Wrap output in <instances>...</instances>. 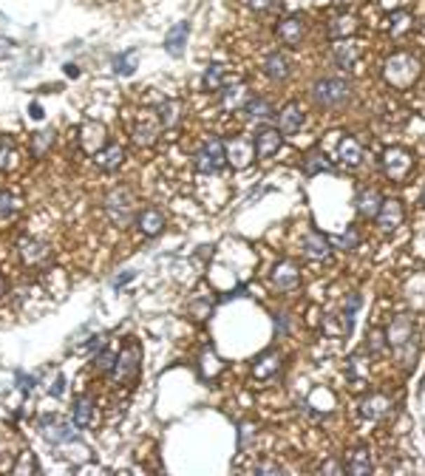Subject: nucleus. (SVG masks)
I'll list each match as a JSON object with an SVG mask.
<instances>
[{
	"label": "nucleus",
	"instance_id": "f257e3e1",
	"mask_svg": "<svg viewBox=\"0 0 425 476\" xmlns=\"http://www.w3.org/2000/svg\"><path fill=\"white\" fill-rule=\"evenodd\" d=\"M386 340L389 346L400 355L403 366L411 369L417 352H419V344H417V326H414V318L411 315H394L386 326Z\"/></svg>",
	"mask_w": 425,
	"mask_h": 476
},
{
	"label": "nucleus",
	"instance_id": "f03ea898",
	"mask_svg": "<svg viewBox=\"0 0 425 476\" xmlns=\"http://www.w3.org/2000/svg\"><path fill=\"white\" fill-rule=\"evenodd\" d=\"M383 77L391 88H411L419 77V60L408 51H397L394 57L386 60L383 65Z\"/></svg>",
	"mask_w": 425,
	"mask_h": 476
},
{
	"label": "nucleus",
	"instance_id": "7ed1b4c3",
	"mask_svg": "<svg viewBox=\"0 0 425 476\" xmlns=\"http://www.w3.org/2000/svg\"><path fill=\"white\" fill-rule=\"evenodd\" d=\"M139 366H142V346L136 340H128L122 346V352L116 355V363L111 369V380L114 386H133L139 377Z\"/></svg>",
	"mask_w": 425,
	"mask_h": 476
},
{
	"label": "nucleus",
	"instance_id": "20e7f679",
	"mask_svg": "<svg viewBox=\"0 0 425 476\" xmlns=\"http://www.w3.org/2000/svg\"><path fill=\"white\" fill-rule=\"evenodd\" d=\"M133 208H136V198L128 187H114L105 196V216L111 219L114 227L125 230L133 222Z\"/></svg>",
	"mask_w": 425,
	"mask_h": 476
},
{
	"label": "nucleus",
	"instance_id": "39448f33",
	"mask_svg": "<svg viewBox=\"0 0 425 476\" xmlns=\"http://www.w3.org/2000/svg\"><path fill=\"white\" fill-rule=\"evenodd\" d=\"M349 97H351V86L343 77H323L312 86V100L321 108H340L343 102H349Z\"/></svg>",
	"mask_w": 425,
	"mask_h": 476
},
{
	"label": "nucleus",
	"instance_id": "423d86ee",
	"mask_svg": "<svg viewBox=\"0 0 425 476\" xmlns=\"http://www.w3.org/2000/svg\"><path fill=\"white\" fill-rule=\"evenodd\" d=\"M196 170L198 173H219L227 165V148L222 140H207L198 151H196Z\"/></svg>",
	"mask_w": 425,
	"mask_h": 476
},
{
	"label": "nucleus",
	"instance_id": "0eeeda50",
	"mask_svg": "<svg viewBox=\"0 0 425 476\" xmlns=\"http://www.w3.org/2000/svg\"><path fill=\"white\" fill-rule=\"evenodd\" d=\"M380 165H383V173H386L391 182H403V179H408L411 170H414V156H411L405 148H389V151L383 154Z\"/></svg>",
	"mask_w": 425,
	"mask_h": 476
},
{
	"label": "nucleus",
	"instance_id": "6e6552de",
	"mask_svg": "<svg viewBox=\"0 0 425 476\" xmlns=\"http://www.w3.org/2000/svg\"><path fill=\"white\" fill-rule=\"evenodd\" d=\"M375 222H377V227H380L383 233H394L397 227H403V222H405V208H403V201H400V198H383V204H380V210H377Z\"/></svg>",
	"mask_w": 425,
	"mask_h": 476
},
{
	"label": "nucleus",
	"instance_id": "1a4fd4ad",
	"mask_svg": "<svg viewBox=\"0 0 425 476\" xmlns=\"http://www.w3.org/2000/svg\"><path fill=\"white\" fill-rule=\"evenodd\" d=\"M224 148H227V162H230L233 168H238V170L250 168L252 159H255V142H252V140H244V136H236V140L224 142Z\"/></svg>",
	"mask_w": 425,
	"mask_h": 476
},
{
	"label": "nucleus",
	"instance_id": "9d476101",
	"mask_svg": "<svg viewBox=\"0 0 425 476\" xmlns=\"http://www.w3.org/2000/svg\"><path fill=\"white\" fill-rule=\"evenodd\" d=\"M252 142H255V159H272L283 145V133L278 128H261Z\"/></svg>",
	"mask_w": 425,
	"mask_h": 476
},
{
	"label": "nucleus",
	"instance_id": "9b49d317",
	"mask_svg": "<svg viewBox=\"0 0 425 476\" xmlns=\"http://www.w3.org/2000/svg\"><path fill=\"white\" fill-rule=\"evenodd\" d=\"M278 130L283 133V136H292V133H298L301 128H304V122H306V116H304V108H301V102H287L278 114Z\"/></svg>",
	"mask_w": 425,
	"mask_h": 476
},
{
	"label": "nucleus",
	"instance_id": "f8f14e48",
	"mask_svg": "<svg viewBox=\"0 0 425 476\" xmlns=\"http://www.w3.org/2000/svg\"><path fill=\"white\" fill-rule=\"evenodd\" d=\"M264 74L272 80V83H287L292 77V60L283 54V51H272L267 60H264Z\"/></svg>",
	"mask_w": 425,
	"mask_h": 476
},
{
	"label": "nucleus",
	"instance_id": "ddd939ff",
	"mask_svg": "<svg viewBox=\"0 0 425 476\" xmlns=\"http://www.w3.org/2000/svg\"><path fill=\"white\" fill-rule=\"evenodd\" d=\"M74 428H77L74 423H62V420H57V417H43V437H46L51 445L71 442V440L77 437Z\"/></svg>",
	"mask_w": 425,
	"mask_h": 476
},
{
	"label": "nucleus",
	"instance_id": "4468645a",
	"mask_svg": "<svg viewBox=\"0 0 425 476\" xmlns=\"http://www.w3.org/2000/svg\"><path fill=\"white\" fill-rule=\"evenodd\" d=\"M136 227L145 238H154L168 227V219H165V213L159 208H145V210H139V216H136Z\"/></svg>",
	"mask_w": 425,
	"mask_h": 476
},
{
	"label": "nucleus",
	"instance_id": "2eb2a0df",
	"mask_svg": "<svg viewBox=\"0 0 425 476\" xmlns=\"http://www.w3.org/2000/svg\"><path fill=\"white\" fill-rule=\"evenodd\" d=\"M298 281H301V272H298V266H295L292 261H281V264L275 266V272H272V284H275V290H281V292L295 290Z\"/></svg>",
	"mask_w": 425,
	"mask_h": 476
},
{
	"label": "nucleus",
	"instance_id": "dca6fc26",
	"mask_svg": "<svg viewBox=\"0 0 425 476\" xmlns=\"http://www.w3.org/2000/svg\"><path fill=\"white\" fill-rule=\"evenodd\" d=\"M275 32H278V37H281L283 46H301L304 37H306V23H304L301 18H287V20L278 23Z\"/></svg>",
	"mask_w": 425,
	"mask_h": 476
},
{
	"label": "nucleus",
	"instance_id": "f3484780",
	"mask_svg": "<svg viewBox=\"0 0 425 476\" xmlns=\"http://www.w3.org/2000/svg\"><path fill=\"white\" fill-rule=\"evenodd\" d=\"M394 408V402H391V397H386V394H369L363 402H360V417H366V420H383L389 412Z\"/></svg>",
	"mask_w": 425,
	"mask_h": 476
},
{
	"label": "nucleus",
	"instance_id": "a211bd4d",
	"mask_svg": "<svg viewBox=\"0 0 425 476\" xmlns=\"http://www.w3.org/2000/svg\"><path fill=\"white\" fill-rule=\"evenodd\" d=\"M159 116H156V111H151L148 116H142L139 122H136V128H133V140H136V145H154L156 142V136H159Z\"/></svg>",
	"mask_w": 425,
	"mask_h": 476
},
{
	"label": "nucleus",
	"instance_id": "6ab92c4d",
	"mask_svg": "<svg viewBox=\"0 0 425 476\" xmlns=\"http://www.w3.org/2000/svg\"><path fill=\"white\" fill-rule=\"evenodd\" d=\"M360 43L358 40H337L335 46H332V54H335V62L340 65V68H351L354 62H358L360 60Z\"/></svg>",
	"mask_w": 425,
	"mask_h": 476
},
{
	"label": "nucleus",
	"instance_id": "aec40b11",
	"mask_svg": "<svg viewBox=\"0 0 425 476\" xmlns=\"http://www.w3.org/2000/svg\"><path fill=\"white\" fill-rule=\"evenodd\" d=\"M125 156H128L125 148L116 145V142H111V145H105V148H100V151L94 154V165H97L100 170H116V168H122Z\"/></svg>",
	"mask_w": 425,
	"mask_h": 476
},
{
	"label": "nucleus",
	"instance_id": "412c9836",
	"mask_svg": "<svg viewBox=\"0 0 425 476\" xmlns=\"http://www.w3.org/2000/svg\"><path fill=\"white\" fill-rule=\"evenodd\" d=\"M372 468H375V459H372V451L369 448H354L349 456H346V470L351 473V476H366V473H372Z\"/></svg>",
	"mask_w": 425,
	"mask_h": 476
},
{
	"label": "nucleus",
	"instance_id": "4be33fe9",
	"mask_svg": "<svg viewBox=\"0 0 425 476\" xmlns=\"http://www.w3.org/2000/svg\"><path fill=\"white\" fill-rule=\"evenodd\" d=\"M80 133H83L80 142H83V148H86L88 154H97L100 148H105V125H102V122H94V119H91V122L83 125Z\"/></svg>",
	"mask_w": 425,
	"mask_h": 476
},
{
	"label": "nucleus",
	"instance_id": "5701e85b",
	"mask_svg": "<svg viewBox=\"0 0 425 476\" xmlns=\"http://www.w3.org/2000/svg\"><path fill=\"white\" fill-rule=\"evenodd\" d=\"M337 159L343 162V168H358L363 162V148L360 142L354 140V136H346V140H340L337 145Z\"/></svg>",
	"mask_w": 425,
	"mask_h": 476
},
{
	"label": "nucleus",
	"instance_id": "b1692460",
	"mask_svg": "<svg viewBox=\"0 0 425 476\" xmlns=\"http://www.w3.org/2000/svg\"><path fill=\"white\" fill-rule=\"evenodd\" d=\"M380 204H383L380 190H375V187H363V190L358 193V213H360L363 219H375V216H377V210H380Z\"/></svg>",
	"mask_w": 425,
	"mask_h": 476
},
{
	"label": "nucleus",
	"instance_id": "393cba45",
	"mask_svg": "<svg viewBox=\"0 0 425 476\" xmlns=\"http://www.w3.org/2000/svg\"><path fill=\"white\" fill-rule=\"evenodd\" d=\"M187 34H190V23H187V20H179V23L168 32V37H165V48H168V54H170V57H182L184 43H187Z\"/></svg>",
	"mask_w": 425,
	"mask_h": 476
},
{
	"label": "nucleus",
	"instance_id": "a878e982",
	"mask_svg": "<svg viewBox=\"0 0 425 476\" xmlns=\"http://www.w3.org/2000/svg\"><path fill=\"white\" fill-rule=\"evenodd\" d=\"M329 241H326V236H321L318 230H309L306 233V238H304V255L306 258H312V261H323V258H329Z\"/></svg>",
	"mask_w": 425,
	"mask_h": 476
},
{
	"label": "nucleus",
	"instance_id": "bb28decb",
	"mask_svg": "<svg viewBox=\"0 0 425 476\" xmlns=\"http://www.w3.org/2000/svg\"><path fill=\"white\" fill-rule=\"evenodd\" d=\"M20 255H23V261H26V264L37 266V264L48 261L51 250H48V244H46V241H37V238H26V241H20Z\"/></svg>",
	"mask_w": 425,
	"mask_h": 476
},
{
	"label": "nucleus",
	"instance_id": "cd10ccee",
	"mask_svg": "<svg viewBox=\"0 0 425 476\" xmlns=\"http://www.w3.org/2000/svg\"><path fill=\"white\" fill-rule=\"evenodd\" d=\"M219 94H222V105H224L227 111L244 108V105H247V100H250V91H247V86H244V83L227 86V88H222Z\"/></svg>",
	"mask_w": 425,
	"mask_h": 476
},
{
	"label": "nucleus",
	"instance_id": "c85d7f7f",
	"mask_svg": "<svg viewBox=\"0 0 425 476\" xmlns=\"http://www.w3.org/2000/svg\"><path fill=\"white\" fill-rule=\"evenodd\" d=\"M224 77H227V65H222V62H210V65L204 68L201 88H204V91H222V88H224Z\"/></svg>",
	"mask_w": 425,
	"mask_h": 476
},
{
	"label": "nucleus",
	"instance_id": "c756f323",
	"mask_svg": "<svg viewBox=\"0 0 425 476\" xmlns=\"http://www.w3.org/2000/svg\"><path fill=\"white\" fill-rule=\"evenodd\" d=\"M278 369H281V355H278L275 349H269V352H264V355L255 360L252 374H255V377H261V380H267V377H272Z\"/></svg>",
	"mask_w": 425,
	"mask_h": 476
},
{
	"label": "nucleus",
	"instance_id": "7c9ffc66",
	"mask_svg": "<svg viewBox=\"0 0 425 476\" xmlns=\"http://www.w3.org/2000/svg\"><path fill=\"white\" fill-rule=\"evenodd\" d=\"M91 423H94V397L83 394L74 402V426L77 428H88Z\"/></svg>",
	"mask_w": 425,
	"mask_h": 476
},
{
	"label": "nucleus",
	"instance_id": "2f4dec72",
	"mask_svg": "<svg viewBox=\"0 0 425 476\" xmlns=\"http://www.w3.org/2000/svg\"><path fill=\"white\" fill-rule=\"evenodd\" d=\"M244 114H247V119H252V122H267L269 116H275L272 105H269L264 97H250L247 105H244Z\"/></svg>",
	"mask_w": 425,
	"mask_h": 476
},
{
	"label": "nucleus",
	"instance_id": "473e14b6",
	"mask_svg": "<svg viewBox=\"0 0 425 476\" xmlns=\"http://www.w3.org/2000/svg\"><path fill=\"white\" fill-rule=\"evenodd\" d=\"M156 116H159V125H162V128H176V125L182 122V105H179L176 100H165V102H159Z\"/></svg>",
	"mask_w": 425,
	"mask_h": 476
},
{
	"label": "nucleus",
	"instance_id": "72a5a7b5",
	"mask_svg": "<svg viewBox=\"0 0 425 476\" xmlns=\"http://www.w3.org/2000/svg\"><path fill=\"white\" fill-rule=\"evenodd\" d=\"M354 32H358V18H354V15H340L329 26V37H335V40H346Z\"/></svg>",
	"mask_w": 425,
	"mask_h": 476
},
{
	"label": "nucleus",
	"instance_id": "f704fd0d",
	"mask_svg": "<svg viewBox=\"0 0 425 476\" xmlns=\"http://www.w3.org/2000/svg\"><path fill=\"white\" fill-rule=\"evenodd\" d=\"M326 170H332V162L323 151H309L304 156V173L306 176H318V173H326Z\"/></svg>",
	"mask_w": 425,
	"mask_h": 476
},
{
	"label": "nucleus",
	"instance_id": "c9c22d12",
	"mask_svg": "<svg viewBox=\"0 0 425 476\" xmlns=\"http://www.w3.org/2000/svg\"><path fill=\"white\" fill-rule=\"evenodd\" d=\"M136 72V48H128L122 54L114 57V74L119 77H130Z\"/></svg>",
	"mask_w": 425,
	"mask_h": 476
},
{
	"label": "nucleus",
	"instance_id": "e433bc0d",
	"mask_svg": "<svg viewBox=\"0 0 425 476\" xmlns=\"http://www.w3.org/2000/svg\"><path fill=\"white\" fill-rule=\"evenodd\" d=\"M386 346H389L386 329H369V334H366V352L372 358H380V355H386Z\"/></svg>",
	"mask_w": 425,
	"mask_h": 476
},
{
	"label": "nucleus",
	"instance_id": "4c0bfd02",
	"mask_svg": "<svg viewBox=\"0 0 425 476\" xmlns=\"http://www.w3.org/2000/svg\"><path fill=\"white\" fill-rule=\"evenodd\" d=\"M411 26H414V15H411V12H394V15L389 18V34H391V37L405 34Z\"/></svg>",
	"mask_w": 425,
	"mask_h": 476
},
{
	"label": "nucleus",
	"instance_id": "58836bf2",
	"mask_svg": "<svg viewBox=\"0 0 425 476\" xmlns=\"http://www.w3.org/2000/svg\"><path fill=\"white\" fill-rule=\"evenodd\" d=\"M51 145H54V133H51V130H37V133H32V154H34V156H46Z\"/></svg>",
	"mask_w": 425,
	"mask_h": 476
},
{
	"label": "nucleus",
	"instance_id": "ea45409f",
	"mask_svg": "<svg viewBox=\"0 0 425 476\" xmlns=\"http://www.w3.org/2000/svg\"><path fill=\"white\" fill-rule=\"evenodd\" d=\"M12 165H15V142L0 136V170H6Z\"/></svg>",
	"mask_w": 425,
	"mask_h": 476
},
{
	"label": "nucleus",
	"instance_id": "a19ab883",
	"mask_svg": "<svg viewBox=\"0 0 425 476\" xmlns=\"http://www.w3.org/2000/svg\"><path fill=\"white\" fill-rule=\"evenodd\" d=\"M201 369H204V374H207V377H212V374H219V372H222V360H219V355L212 352V349H207V352L201 355Z\"/></svg>",
	"mask_w": 425,
	"mask_h": 476
},
{
	"label": "nucleus",
	"instance_id": "79ce46f5",
	"mask_svg": "<svg viewBox=\"0 0 425 476\" xmlns=\"http://www.w3.org/2000/svg\"><path fill=\"white\" fill-rule=\"evenodd\" d=\"M114 363H116V355H114L111 349H105V352H100V355L94 358V369H97L100 374H111Z\"/></svg>",
	"mask_w": 425,
	"mask_h": 476
},
{
	"label": "nucleus",
	"instance_id": "37998d69",
	"mask_svg": "<svg viewBox=\"0 0 425 476\" xmlns=\"http://www.w3.org/2000/svg\"><path fill=\"white\" fill-rule=\"evenodd\" d=\"M15 213H18V198L12 193H0V216L9 219Z\"/></svg>",
	"mask_w": 425,
	"mask_h": 476
},
{
	"label": "nucleus",
	"instance_id": "c03bdc74",
	"mask_svg": "<svg viewBox=\"0 0 425 476\" xmlns=\"http://www.w3.org/2000/svg\"><path fill=\"white\" fill-rule=\"evenodd\" d=\"M358 244H360V233L354 230V227H349V230L337 238V247H340V250H346V252H349V250H354Z\"/></svg>",
	"mask_w": 425,
	"mask_h": 476
},
{
	"label": "nucleus",
	"instance_id": "a18cd8bd",
	"mask_svg": "<svg viewBox=\"0 0 425 476\" xmlns=\"http://www.w3.org/2000/svg\"><path fill=\"white\" fill-rule=\"evenodd\" d=\"M360 304H363V301H360V295H358V292L349 295V298H346V304H343V318H349V320H351V318H354V312L360 309Z\"/></svg>",
	"mask_w": 425,
	"mask_h": 476
},
{
	"label": "nucleus",
	"instance_id": "49530a36",
	"mask_svg": "<svg viewBox=\"0 0 425 476\" xmlns=\"http://www.w3.org/2000/svg\"><path fill=\"white\" fill-rule=\"evenodd\" d=\"M210 306H212L210 301H196V304H190V312H193L198 320H204V318L210 315Z\"/></svg>",
	"mask_w": 425,
	"mask_h": 476
},
{
	"label": "nucleus",
	"instance_id": "de8ad7c7",
	"mask_svg": "<svg viewBox=\"0 0 425 476\" xmlns=\"http://www.w3.org/2000/svg\"><path fill=\"white\" fill-rule=\"evenodd\" d=\"M275 329L283 332V334L290 332V315H287V312H278V315H275Z\"/></svg>",
	"mask_w": 425,
	"mask_h": 476
},
{
	"label": "nucleus",
	"instance_id": "09e8293b",
	"mask_svg": "<svg viewBox=\"0 0 425 476\" xmlns=\"http://www.w3.org/2000/svg\"><path fill=\"white\" fill-rule=\"evenodd\" d=\"M18 383H20V388H23V391H32V388H34V383H37V377H29V374L18 372Z\"/></svg>",
	"mask_w": 425,
	"mask_h": 476
},
{
	"label": "nucleus",
	"instance_id": "8fccbe9b",
	"mask_svg": "<svg viewBox=\"0 0 425 476\" xmlns=\"http://www.w3.org/2000/svg\"><path fill=\"white\" fill-rule=\"evenodd\" d=\"M247 6H250L252 12H267V9L272 6V0H247Z\"/></svg>",
	"mask_w": 425,
	"mask_h": 476
},
{
	"label": "nucleus",
	"instance_id": "3c124183",
	"mask_svg": "<svg viewBox=\"0 0 425 476\" xmlns=\"http://www.w3.org/2000/svg\"><path fill=\"white\" fill-rule=\"evenodd\" d=\"M12 48H15V43L9 37H0V60H6L12 54Z\"/></svg>",
	"mask_w": 425,
	"mask_h": 476
},
{
	"label": "nucleus",
	"instance_id": "603ef678",
	"mask_svg": "<svg viewBox=\"0 0 425 476\" xmlns=\"http://www.w3.org/2000/svg\"><path fill=\"white\" fill-rule=\"evenodd\" d=\"M29 116L43 119V116H46V114H43V105H40V102H32V105H29Z\"/></svg>",
	"mask_w": 425,
	"mask_h": 476
},
{
	"label": "nucleus",
	"instance_id": "864d4df0",
	"mask_svg": "<svg viewBox=\"0 0 425 476\" xmlns=\"http://www.w3.org/2000/svg\"><path fill=\"white\" fill-rule=\"evenodd\" d=\"M62 386H65V380H62V377H57V383H54V386H51L48 391H51L54 397H60V394H62Z\"/></svg>",
	"mask_w": 425,
	"mask_h": 476
},
{
	"label": "nucleus",
	"instance_id": "5fc2aeb1",
	"mask_svg": "<svg viewBox=\"0 0 425 476\" xmlns=\"http://www.w3.org/2000/svg\"><path fill=\"white\" fill-rule=\"evenodd\" d=\"M128 281H133V272H125V276L114 278V287H122V284H128Z\"/></svg>",
	"mask_w": 425,
	"mask_h": 476
},
{
	"label": "nucleus",
	"instance_id": "6e6d98bb",
	"mask_svg": "<svg viewBox=\"0 0 425 476\" xmlns=\"http://www.w3.org/2000/svg\"><path fill=\"white\" fill-rule=\"evenodd\" d=\"M258 473H281L278 465H258Z\"/></svg>",
	"mask_w": 425,
	"mask_h": 476
},
{
	"label": "nucleus",
	"instance_id": "4d7b16f0",
	"mask_svg": "<svg viewBox=\"0 0 425 476\" xmlns=\"http://www.w3.org/2000/svg\"><path fill=\"white\" fill-rule=\"evenodd\" d=\"M65 74H68V77H80V68H77L74 62H68V65H65Z\"/></svg>",
	"mask_w": 425,
	"mask_h": 476
},
{
	"label": "nucleus",
	"instance_id": "13d9d810",
	"mask_svg": "<svg viewBox=\"0 0 425 476\" xmlns=\"http://www.w3.org/2000/svg\"><path fill=\"white\" fill-rule=\"evenodd\" d=\"M0 295H6V284H4V278H0Z\"/></svg>",
	"mask_w": 425,
	"mask_h": 476
},
{
	"label": "nucleus",
	"instance_id": "bf43d9fd",
	"mask_svg": "<svg viewBox=\"0 0 425 476\" xmlns=\"http://www.w3.org/2000/svg\"><path fill=\"white\" fill-rule=\"evenodd\" d=\"M422 201H425V193H422Z\"/></svg>",
	"mask_w": 425,
	"mask_h": 476
}]
</instances>
